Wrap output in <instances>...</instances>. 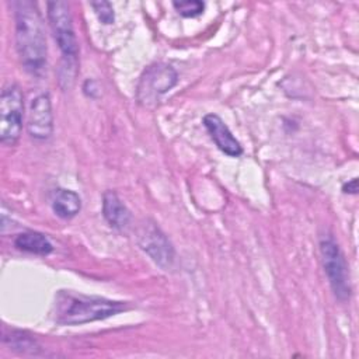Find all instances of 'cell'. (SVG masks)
Here are the masks:
<instances>
[{"mask_svg": "<svg viewBox=\"0 0 359 359\" xmlns=\"http://www.w3.org/2000/svg\"><path fill=\"white\" fill-rule=\"evenodd\" d=\"M14 245L25 252L35 255H48L53 251V245L49 238L38 231H24L14 238Z\"/></svg>", "mask_w": 359, "mask_h": 359, "instance_id": "cell-11", "label": "cell"}, {"mask_svg": "<svg viewBox=\"0 0 359 359\" xmlns=\"http://www.w3.org/2000/svg\"><path fill=\"white\" fill-rule=\"evenodd\" d=\"M15 21V48L22 67L32 76L46 70L48 46L41 13L35 3L18 0L13 3Z\"/></svg>", "mask_w": 359, "mask_h": 359, "instance_id": "cell-1", "label": "cell"}, {"mask_svg": "<svg viewBox=\"0 0 359 359\" xmlns=\"http://www.w3.org/2000/svg\"><path fill=\"white\" fill-rule=\"evenodd\" d=\"M55 320L62 325H80L116 316L130 309L128 302L86 296L60 290L56 296Z\"/></svg>", "mask_w": 359, "mask_h": 359, "instance_id": "cell-2", "label": "cell"}, {"mask_svg": "<svg viewBox=\"0 0 359 359\" xmlns=\"http://www.w3.org/2000/svg\"><path fill=\"white\" fill-rule=\"evenodd\" d=\"M3 341L10 344L11 348L17 349V351H21V352H31V353H35L36 349L39 348L36 341L28 335L27 332L24 331H15V330H11L10 331V335L8 334H3Z\"/></svg>", "mask_w": 359, "mask_h": 359, "instance_id": "cell-13", "label": "cell"}, {"mask_svg": "<svg viewBox=\"0 0 359 359\" xmlns=\"http://www.w3.org/2000/svg\"><path fill=\"white\" fill-rule=\"evenodd\" d=\"M342 191H344L345 194L356 195V194H358V180H356V178H352L349 182L344 184V185H342Z\"/></svg>", "mask_w": 359, "mask_h": 359, "instance_id": "cell-17", "label": "cell"}, {"mask_svg": "<svg viewBox=\"0 0 359 359\" xmlns=\"http://www.w3.org/2000/svg\"><path fill=\"white\" fill-rule=\"evenodd\" d=\"M203 126L209 132L212 140L220 151L230 157H238L243 154V147L229 126L216 114H208L203 116Z\"/></svg>", "mask_w": 359, "mask_h": 359, "instance_id": "cell-9", "label": "cell"}, {"mask_svg": "<svg viewBox=\"0 0 359 359\" xmlns=\"http://www.w3.org/2000/svg\"><path fill=\"white\" fill-rule=\"evenodd\" d=\"M83 90H84V94L91 97V98H95L98 95V87L95 86V81L94 80H86L84 81V86H83Z\"/></svg>", "mask_w": 359, "mask_h": 359, "instance_id": "cell-16", "label": "cell"}, {"mask_svg": "<svg viewBox=\"0 0 359 359\" xmlns=\"http://www.w3.org/2000/svg\"><path fill=\"white\" fill-rule=\"evenodd\" d=\"M174 8L177 13L185 18H194L203 13L205 3L199 0H181V1H172Z\"/></svg>", "mask_w": 359, "mask_h": 359, "instance_id": "cell-14", "label": "cell"}, {"mask_svg": "<svg viewBox=\"0 0 359 359\" xmlns=\"http://www.w3.org/2000/svg\"><path fill=\"white\" fill-rule=\"evenodd\" d=\"M48 21L53 34V38L62 52V76L60 80L73 81L77 56H79V43L74 34L73 18L70 7L66 1H49L46 4Z\"/></svg>", "mask_w": 359, "mask_h": 359, "instance_id": "cell-3", "label": "cell"}, {"mask_svg": "<svg viewBox=\"0 0 359 359\" xmlns=\"http://www.w3.org/2000/svg\"><path fill=\"white\" fill-rule=\"evenodd\" d=\"M102 215L108 224L116 230H125L132 219L129 209L114 191H107L102 195Z\"/></svg>", "mask_w": 359, "mask_h": 359, "instance_id": "cell-10", "label": "cell"}, {"mask_svg": "<svg viewBox=\"0 0 359 359\" xmlns=\"http://www.w3.org/2000/svg\"><path fill=\"white\" fill-rule=\"evenodd\" d=\"M139 247L163 269L172 268L175 250L164 231L150 219L143 220L136 231Z\"/></svg>", "mask_w": 359, "mask_h": 359, "instance_id": "cell-6", "label": "cell"}, {"mask_svg": "<svg viewBox=\"0 0 359 359\" xmlns=\"http://www.w3.org/2000/svg\"><path fill=\"white\" fill-rule=\"evenodd\" d=\"M178 81L177 70L167 63H153L144 69L139 79L136 97L147 105L156 102V100L170 91Z\"/></svg>", "mask_w": 359, "mask_h": 359, "instance_id": "cell-7", "label": "cell"}, {"mask_svg": "<svg viewBox=\"0 0 359 359\" xmlns=\"http://www.w3.org/2000/svg\"><path fill=\"white\" fill-rule=\"evenodd\" d=\"M90 6L93 7L100 22H102L105 25H109L114 22L115 14H114V7L109 1H93V3H90Z\"/></svg>", "mask_w": 359, "mask_h": 359, "instance_id": "cell-15", "label": "cell"}, {"mask_svg": "<svg viewBox=\"0 0 359 359\" xmlns=\"http://www.w3.org/2000/svg\"><path fill=\"white\" fill-rule=\"evenodd\" d=\"M24 97L17 84L3 88L0 97V140L6 146H14L22 129Z\"/></svg>", "mask_w": 359, "mask_h": 359, "instance_id": "cell-5", "label": "cell"}, {"mask_svg": "<svg viewBox=\"0 0 359 359\" xmlns=\"http://www.w3.org/2000/svg\"><path fill=\"white\" fill-rule=\"evenodd\" d=\"M27 129L31 137L46 140L53 133V112L48 93H41L32 98L28 111Z\"/></svg>", "mask_w": 359, "mask_h": 359, "instance_id": "cell-8", "label": "cell"}, {"mask_svg": "<svg viewBox=\"0 0 359 359\" xmlns=\"http://www.w3.org/2000/svg\"><path fill=\"white\" fill-rule=\"evenodd\" d=\"M321 261L328 278L330 286L339 302H346L351 297V283L348 265L339 245L331 236H324L320 240Z\"/></svg>", "mask_w": 359, "mask_h": 359, "instance_id": "cell-4", "label": "cell"}, {"mask_svg": "<svg viewBox=\"0 0 359 359\" xmlns=\"http://www.w3.org/2000/svg\"><path fill=\"white\" fill-rule=\"evenodd\" d=\"M52 209L60 219H72L81 209V199L77 192L72 189H57L52 201Z\"/></svg>", "mask_w": 359, "mask_h": 359, "instance_id": "cell-12", "label": "cell"}]
</instances>
